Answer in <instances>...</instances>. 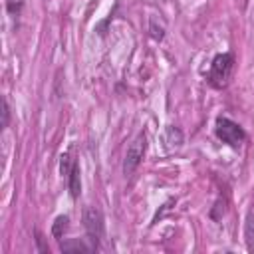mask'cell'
<instances>
[{"mask_svg":"<svg viewBox=\"0 0 254 254\" xmlns=\"http://www.w3.org/2000/svg\"><path fill=\"white\" fill-rule=\"evenodd\" d=\"M214 133H216V137L222 141V143H226L228 147H240L244 141H246V131L236 123V121H232V119H228V117H218L216 119V127H214Z\"/></svg>","mask_w":254,"mask_h":254,"instance_id":"7a4b0ae2","label":"cell"},{"mask_svg":"<svg viewBox=\"0 0 254 254\" xmlns=\"http://www.w3.org/2000/svg\"><path fill=\"white\" fill-rule=\"evenodd\" d=\"M36 242H38V250H40V252H50V248L44 244V236H42L38 230H36Z\"/></svg>","mask_w":254,"mask_h":254,"instance_id":"8fae6325","label":"cell"},{"mask_svg":"<svg viewBox=\"0 0 254 254\" xmlns=\"http://www.w3.org/2000/svg\"><path fill=\"white\" fill-rule=\"evenodd\" d=\"M24 8V0H6V10L10 16H20Z\"/></svg>","mask_w":254,"mask_h":254,"instance_id":"9c48e42d","label":"cell"},{"mask_svg":"<svg viewBox=\"0 0 254 254\" xmlns=\"http://www.w3.org/2000/svg\"><path fill=\"white\" fill-rule=\"evenodd\" d=\"M232 69H234V56L230 52H224V54H216L212 64H210V69L206 73V81L210 87L214 89H222L228 85L230 81V75H232Z\"/></svg>","mask_w":254,"mask_h":254,"instance_id":"6da1fadb","label":"cell"},{"mask_svg":"<svg viewBox=\"0 0 254 254\" xmlns=\"http://www.w3.org/2000/svg\"><path fill=\"white\" fill-rule=\"evenodd\" d=\"M60 171L65 177V185L69 190L71 198H77L81 192V179H79V165L77 161L71 157V153H64L62 161H60Z\"/></svg>","mask_w":254,"mask_h":254,"instance_id":"277c9868","label":"cell"},{"mask_svg":"<svg viewBox=\"0 0 254 254\" xmlns=\"http://www.w3.org/2000/svg\"><path fill=\"white\" fill-rule=\"evenodd\" d=\"M60 250L62 252H91V250H97L93 244H85L83 240H64L60 242Z\"/></svg>","mask_w":254,"mask_h":254,"instance_id":"8992f818","label":"cell"},{"mask_svg":"<svg viewBox=\"0 0 254 254\" xmlns=\"http://www.w3.org/2000/svg\"><path fill=\"white\" fill-rule=\"evenodd\" d=\"M67 228H69V218H67L65 214H60V216H56V220H54V224H52V234L60 240Z\"/></svg>","mask_w":254,"mask_h":254,"instance_id":"52a82bcc","label":"cell"},{"mask_svg":"<svg viewBox=\"0 0 254 254\" xmlns=\"http://www.w3.org/2000/svg\"><path fill=\"white\" fill-rule=\"evenodd\" d=\"M145 151H147V133L141 131V133H137V137H135V139L129 143V147H127L125 161H123V173H125V175H131V173L139 167V163H141L143 157H145Z\"/></svg>","mask_w":254,"mask_h":254,"instance_id":"5b68a950","label":"cell"},{"mask_svg":"<svg viewBox=\"0 0 254 254\" xmlns=\"http://www.w3.org/2000/svg\"><path fill=\"white\" fill-rule=\"evenodd\" d=\"M83 228H85L91 244L99 250V240L105 236V220H103V212L97 206H85V210H83Z\"/></svg>","mask_w":254,"mask_h":254,"instance_id":"3957f363","label":"cell"},{"mask_svg":"<svg viewBox=\"0 0 254 254\" xmlns=\"http://www.w3.org/2000/svg\"><path fill=\"white\" fill-rule=\"evenodd\" d=\"M244 238H246V246L250 252H254V212L248 214L246 218V226H244Z\"/></svg>","mask_w":254,"mask_h":254,"instance_id":"ba28073f","label":"cell"},{"mask_svg":"<svg viewBox=\"0 0 254 254\" xmlns=\"http://www.w3.org/2000/svg\"><path fill=\"white\" fill-rule=\"evenodd\" d=\"M8 123H10V107H8L6 97H2V129H6Z\"/></svg>","mask_w":254,"mask_h":254,"instance_id":"30bf717a","label":"cell"}]
</instances>
